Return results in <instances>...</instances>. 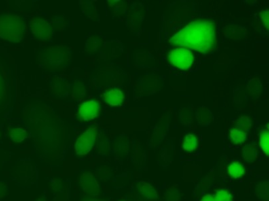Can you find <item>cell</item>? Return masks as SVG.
I'll return each instance as SVG.
<instances>
[{
	"instance_id": "obj_13",
	"label": "cell",
	"mask_w": 269,
	"mask_h": 201,
	"mask_svg": "<svg viewBox=\"0 0 269 201\" xmlns=\"http://www.w3.org/2000/svg\"><path fill=\"white\" fill-rule=\"evenodd\" d=\"M107 4L114 18L121 19L126 16L128 7L127 6L126 1L109 0L107 1Z\"/></svg>"
},
{
	"instance_id": "obj_12",
	"label": "cell",
	"mask_w": 269,
	"mask_h": 201,
	"mask_svg": "<svg viewBox=\"0 0 269 201\" xmlns=\"http://www.w3.org/2000/svg\"><path fill=\"white\" fill-rule=\"evenodd\" d=\"M51 87L53 95L57 98H66L69 95V85L63 78L60 77L53 78L51 82Z\"/></svg>"
},
{
	"instance_id": "obj_38",
	"label": "cell",
	"mask_w": 269,
	"mask_h": 201,
	"mask_svg": "<svg viewBox=\"0 0 269 201\" xmlns=\"http://www.w3.org/2000/svg\"></svg>"
},
{
	"instance_id": "obj_15",
	"label": "cell",
	"mask_w": 269,
	"mask_h": 201,
	"mask_svg": "<svg viewBox=\"0 0 269 201\" xmlns=\"http://www.w3.org/2000/svg\"><path fill=\"white\" fill-rule=\"evenodd\" d=\"M124 100L123 92L120 89L115 88L108 91L105 95L106 103L111 106L120 105Z\"/></svg>"
},
{
	"instance_id": "obj_4",
	"label": "cell",
	"mask_w": 269,
	"mask_h": 201,
	"mask_svg": "<svg viewBox=\"0 0 269 201\" xmlns=\"http://www.w3.org/2000/svg\"><path fill=\"white\" fill-rule=\"evenodd\" d=\"M126 24L129 30L132 32H137L141 28L145 18V9L141 3L134 2L130 5L127 13Z\"/></svg>"
},
{
	"instance_id": "obj_22",
	"label": "cell",
	"mask_w": 269,
	"mask_h": 201,
	"mask_svg": "<svg viewBox=\"0 0 269 201\" xmlns=\"http://www.w3.org/2000/svg\"><path fill=\"white\" fill-rule=\"evenodd\" d=\"M86 85L80 80L76 81L74 83L72 96L73 100H79L85 96L86 93Z\"/></svg>"
},
{
	"instance_id": "obj_16",
	"label": "cell",
	"mask_w": 269,
	"mask_h": 201,
	"mask_svg": "<svg viewBox=\"0 0 269 201\" xmlns=\"http://www.w3.org/2000/svg\"><path fill=\"white\" fill-rule=\"evenodd\" d=\"M178 121L179 124L183 126H191L194 123V115L192 108L183 107L178 110Z\"/></svg>"
},
{
	"instance_id": "obj_31",
	"label": "cell",
	"mask_w": 269,
	"mask_h": 201,
	"mask_svg": "<svg viewBox=\"0 0 269 201\" xmlns=\"http://www.w3.org/2000/svg\"><path fill=\"white\" fill-rule=\"evenodd\" d=\"M216 199L217 201H233L232 195L228 193V191H225V190H221V191H218L217 194L215 196Z\"/></svg>"
},
{
	"instance_id": "obj_9",
	"label": "cell",
	"mask_w": 269,
	"mask_h": 201,
	"mask_svg": "<svg viewBox=\"0 0 269 201\" xmlns=\"http://www.w3.org/2000/svg\"><path fill=\"white\" fill-rule=\"evenodd\" d=\"M99 111L100 105L98 101L94 100H87L79 107L78 119L83 121L92 120L98 116Z\"/></svg>"
},
{
	"instance_id": "obj_8",
	"label": "cell",
	"mask_w": 269,
	"mask_h": 201,
	"mask_svg": "<svg viewBox=\"0 0 269 201\" xmlns=\"http://www.w3.org/2000/svg\"><path fill=\"white\" fill-rule=\"evenodd\" d=\"M30 28L36 39L42 42H48L52 37V28L48 21L40 18H33L30 21Z\"/></svg>"
},
{
	"instance_id": "obj_37",
	"label": "cell",
	"mask_w": 269,
	"mask_h": 201,
	"mask_svg": "<svg viewBox=\"0 0 269 201\" xmlns=\"http://www.w3.org/2000/svg\"><path fill=\"white\" fill-rule=\"evenodd\" d=\"M37 201H46V199L45 197H41Z\"/></svg>"
},
{
	"instance_id": "obj_29",
	"label": "cell",
	"mask_w": 269,
	"mask_h": 201,
	"mask_svg": "<svg viewBox=\"0 0 269 201\" xmlns=\"http://www.w3.org/2000/svg\"><path fill=\"white\" fill-rule=\"evenodd\" d=\"M260 146L265 155H269V130H262L260 133Z\"/></svg>"
},
{
	"instance_id": "obj_27",
	"label": "cell",
	"mask_w": 269,
	"mask_h": 201,
	"mask_svg": "<svg viewBox=\"0 0 269 201\" xmlns=\"http://www.w3.org/2000/svg\"><path fill=\"white\" fill-rule=\"evenodd\" d=\"M252 125H253V121L249 117H240L236 121V129L244 132L249 131Z\"/></svg>"
},
{
	"instance_id": "obj_25",
	"label": "cell",
	"mask_w": 269,
	"mask_h": 201,
	"mask_svg": "<svg viewBox=\"0 0 269 201\" xmlns=\"http://www.w3.org/2000/svg\"><path fill=\"white\" fill-rule=\"evenodd\" d=\"M198 147V140L193 134H187L185 136L183 143V149L186 151H194Z\"/></svg>"
},
{
	"instance_id": "obj_30",
	"label": "cell",
	"mask_w": 269,
	"mask_h": 201,
	"mask_svg": "<svg viewBox=\"0 0 269 201\" xmlns=\"http://www.w3.org/2000/svg\"><path fill=\"white\" fill-rule=\"evenodd\" d=\"M180 194L176 188H172L165 193V199L166 201H179Z\"/></svg>"
},
{
	"instance_id": "obj_5",
	"label": "cell",
	"mask_w": 269,
	"mask_h": 201,
	"mask_svg": "<svg viewBox=\"0 0 269 201\" xmlns=\"http://www.w3.org/2000/svg\"><path fill=\"white\" fill-rule=\"evenodd\" d=\"M164 79L156 74H149L142 76L138 83L140 93L143 95H153L161 90L164 85Z\"/></svg>"
},
{
	"instance_id": "obj_21",
	"label": "cell",
	"mask_w": 269,
	"mask_h": 201,
	"mask_svg": "<svg viewBox=\"0 0 269 201\" xmlns=\"http://www.w3.org/2000/svg\"><path fill=\"white\" fill-rule=\"evenodd\" d=\"M242 155L244 160L248 162L255 161L258 157L257 150L253 144H247L242 149Z\"/></svg>"
},
{
	"instance_id": "obj_14",
	"label": "cell",
	"mask_w": 269,
	"mask_h": 201,
	"mask_svg": "<svg viewBox=\"0 0 269 201\" xmlns=\"http://www.w3.org/2000/svg\"><path fill=\"white\" fill-rule=\"evenodd\" d=\"M196 118L200 126L207 127L213 122L215 115L207 108L200 107L196 110Z\"/></svg>"
},
{
	"instance_id": "obj_17",
	"label": "cell",
	"mask_w": 269,
	"mask_h": 201,
	"mask_svg": "<svg viewBox=\"0 0 269 201\" xmlns=\"http://www.w3.org/2000/svg\"><path fill=\"white\" fill-rule=\"evenodd\" d=\"M137 187L140 194L148 200H156L158 198V193L150 184L143 181L139 182Z\"/></svg>"
},
{
	"instance_id": "obj_35",
	"label": "cell",
	"mask_w": 269,
	"mask_h": 201,
	"mask_svg": "<svg viewBox=\"0 0 269 201\" xmlns=\"http://www.w3.org/2000/svg\"><path fill=\"white\" fill-rule=\"evenodd\" d=\"M201 201H217L215 197L212 196L211 195H206L202 199Z\"/></svg>"
},
{
	"instance_id": "obj_23",
	"label": "cell",
	"mask_w": 269,
	"mask_h": 201,
	"mask_svg": "<svg viewBox=\"0 0 269 201\" xmlns=\"http://www.w3.org/2000/svg\"><path fill=\"white\" fill-rule=\"evenodd\" d=\"M9 136L13 142L20 143L28 137V133L27 131L23 128H15L10 131Z\"/></svg>"
},
{
	"instance_id": "obj_32",
	"label": "cell",
	"mask_w": 269,
	"mask_h": 201,
	"mask_svg": "<svg viewBox=\"0 0 269 201\" xmlns=\"http://www.w3.org/2000/svg\"><path fill=\"white\" fill-rule=\"evenodd\" d=\"M261 20H262L263 24L265 28L269 31V9H265L261 13Z\"/></svg>"
},
{
	"instance_id": "obj_19",
	"label": "cell",
	"mask_w": 269,
	"mask_h": 201,
	"mask_svg": "<svg viewBox=\"0 0 269 201\" xmlns=\"http://www.w3.org/2000/svg\"><path fill=\"white\" fill-rule=\"evenodd\" d=\"M262 83L260 79L257 77H254L248 82L247 89L249 91V94L251 95L252 98L257 99L261 96L262 92Z\"/></svg>"
},
{
	"instance_id": "obj_28",
	"label": "cell",
	"mask_w": 269,
	"mask_h": 201,
	"mask_svg": "<svg viewBox=\"0 0 269 201\" xmlns=\"http://www.w3.org/2000/svg\"><path fill=\"white\" fill-rule=\"evenodd\" d=\"M81 7L83 9V12L87 15V16L92 20H96L97 18V12H96V7L92 5L91 3L88 1H85L81 4Z\"/></svg>"
},
{
	"instance_id": "obj_33",
	"label": "cell",
	"mask_w": 269,
	"mask_h": 201,
	"mask_svg": "<svg viewBox=\"0 0 269 201\" xmlns=\"http://www.w3.org/2000/svg\"><path fill=\"white\" fill-rule=\"evenodd\" d=\"M5 93H6L5 85L1 78V76H0V103L4 100Z\"/></svg>"
},
{
	"instance_id": "obj_26",
	"label": "cell",
	"mask_w": 269,
	"mask_h": 201,
	"mask_svg": "<svg viewBox=\"0 0 269 201\" xmlns=\"http://www.w3.org/2000/svg\"><path fill=\"white\" fill-rule=\"evenodd\" d=\"M228 172L232 178L236 179V178L241 177L244 174V166L240 162H233L228 166Z\"/></svg>"
},
{
	"instance_id": "obj_6",
	"label": "cell",
	"mask_w": 269,
	"mask_h": 201,
	"mask_svg": "<svg viewBox=\"0 0 269 201\" xmlns=\"http://www.w3.org/2000/svg\"><path fill=\"white\" fill-rule=\"evenodd\" d=\"M194 60V55L187 49L178 48L170 51L169 53L170 63L180 69H188L192 65Z\"/></svg>"
},
{
	"instance_id": "obj_36",
	"label": "cell",
	"mask_w": 269,
	"mask_h": 201,
	"mask_svg": "<svg viewBox=\"0 0 269 201\" xmlns=\"http://www.w3.org/2000/svg\"><path fill=\"white\" fill-rule=\"evenodd\" d=\"M83 201H104L103 200H101V199H85V200H83Z\"/></svg>"
},
{
	"instance_id": "obj_11",
	"label": "cell",
	"mask_w": 269,
	"mask_h": 201,
	"mask_svg": "<svg viewBox=\"0 0 269 201\" xmlns=\"http://www.w3.org/2000/svg\"><path fill=\"white\" fill-rule=\"evenodd\" d=\"M223 34L226 39L232 41H240L247 37V30L244 26L236 24H229L224 28Z\"/></svg>"
},
{
	"instance_id": "obj_34",
	"label": "cell",
	"mask_w": 269,
	"mask_h": 201,
	"mask_svg": "<svg viewBox=\"0 0 269 201\" xmlns=\"http://www.w3.org/2000/svg\"><path fill=\"white\" fill-rule=\"evenodd\" d=\"M7 185L6 183L0 182V200L4 198L7 193Z\"/></svg>"
},
{
	"instance_id": "obj_7",
	"label": "cell",
	"mask_w": 269,
	"mask_h": 201,
	"mask_svg": "<svg viewBox=\"0 0 269 201\" xmlns=\"http://www.w3.org/2000/svg\"><path fill=\"white\" fill-rule=\"evenodd\" d=\"M96 128H89L85 131L76 142V153L79 155H85L90 152L96 141Z\"/></svg>"
},
{
	"instance_id": "obj_10",
	"label": "cell",
	"mask_w": 269,
	"mask_h": 201,
	"mask_svg": "<svg viewBox=\"0 0 269 201\" xmlns=\"http://www.w3.org/2000/svg\"><path fill=\"white\" fill-rule=\"evenodd\" d=\"M79 183H80L83 191L87 195H96L99 193V185H98L93 174L90 173V172L83 174L81 176Z\"/></svg>"
},
{
	"instance_id": "obj_1",
	"label": "cell",
	"mask_w": 269,
	"mask_h": 201,
	"mask_svg": "<svg viewBox=\"0 0 269 201\" xmlns=\"http://www.w3.org/2000/svg\"><path fill=\"white\" fill-rule=\"evenodd\" d=\"M174 46L187 47L200 52L210 50L215 43V24L211 20L191 22L170 39Z\"/></svg>"
},
{
	"instance_id": "obj_2",
	"label": "cell",
	"mask_w": 269,
	"mask_h": 201,
	"mask_svg": "<svg viewBox=\"0 0 269 201\" xmlns=\"http://www.w3.org/2000/svg\"><path fill=\"white\" fill-rule=\"evenodd\" d=\"M27 27L22 17L12 13L0 14V38L11 43H20L27 35Z\"/></svg>"
},
{
	"instance_id": "obj_18",
	"label": "cell",
	"mask_w": 269,
	"mask_h": 201,
	"mask_svg": "<svg viewBox=\"0 0 269 201\" xmlns=\"http://www.w3.org/2000/svg\"><path fill=\"white\" fill-rule=\"evenodd\" d=\"M104 38L100 35H92L87 39L85 43V51L87 52L94 53L99 50L103 45Z\"/></svg>"
},
{
	"instance_id": "obj_20",
	"label": "cell",
	"mask_w": 269,
	"mask_h": 201,
	"mask_svg": "<svg viewBox=\"0 0 269 201\" xmlns=\"http://www.w3.org/2000/svg\"><path fill=\"white\" fill-rule=\"evenodd\" d=\"M269 181H261L255 186V193L262 201H269Z\"/></svg>"
},
{
	"instance_id": "obj_3",
	"label": "cell",
	"mask_w": 269,
	"mask_h": 201,
	"mask_svg": "<svg viewBox=\"0 0 269 201\" xmlns=\"http://www.w3.org/2000/svg\"><path fill=\"white\" fill-rule=\"evenodd\" d=\"M71 49L65 45H54L42 51L41 64L48 71H58L66 67L71 61Z\"/></svg>"
},
{
	"instance_id": "obj_24",
	"label": "cell",
	"mask_w": 269,
	"mask_h": 201,
	"mask_svg": "<svg viewBox=\"0 0 269 201\" xmlns=\"http://www.w3.org/2000/svg\"><path fill=\"white\" fill-rule=\"evenodd\" d=\"M230 136L233 143L241 145L246 141L247 133L234 128L230 130Z\"/></svg>"
}]
</instances>
